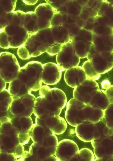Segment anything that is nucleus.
Here are the masks:
<instances>
[{"mask_svg":"<svg viewBox=\"0 0 113 161\" xmlns=\"http://www.w3.org/2000/svg\"><path fill=\"white\" fill-rule=\"evenodd\" d=\"M42 65L33 61L21 68L17 77L9 83L8 90L11 96H21L36 91L42 86Z\"/></svg>","mask_w":113,"mask_h":161,"instance_id":"nucleus-1","label":"nucleus"},{"mask_svg":"<svg viewBox=\"0 0 113 161\" xmlns=\"http://www.w3.org/2000/svg\"><path fill=\"white\" fill-rule=\"evenodd\" d=\"M40 96L36 99L33 113L41 118L58 116L67 103L64 92L57 88L51 89L47 85L42 86L39 89Z\"/></svg>","mask_w":113,"mask_h":161,"instance_id":"nucleus-2","label":"nucleus"},{"mask_svg":"<svg viewBox=\"0 0 113 161\" xmlns=\"http://www.w3.org/2000/svg\"><path fill=\"white\" fill-rule=\"evenodd\" d=\"M10 112L15 116H30L33 113L36 98L30 93L21 96H12Z\"/></svg>","mask_w":113,"mask_h":161,"instance_id":"nucleus-3","label":"nucleus"},{"mask_svg":"<svg viewBox=\"0 0 113 161\" xmlns=\"http://www.w3.org/2000/svg\"><path fill=\"white\" fill-rule=\"evenodd\" d=\"M15 57L11 54H1L0 77L9 83L17 77L20 69Z\"/></svg>","mask_w":113,"mask_h":161,"instance_id":"nucleus-4","label":"nucleus"},{"mask_svg":"<svg viewBox=\"0 0 113 161\" xmlns=\"http://www.w3.org/2000/svg\"><path fill=\"white\" fill-rule=\"evenodd\" d=\"M91 142L96 157L94 161H113V135L99 140H93Z\"/></svg>","mask_w":113,"mask_h":161,"instance_id":"nucleus-5","label":"nucleus"},{"mask_svg":"<svg viewBox=\"0 0 113 161\" xmlns=\"http://www.w3.org/2000/svg\"><path fill=\"white\" fill-rule=\"evenodd\" d=\"M56 59L60 69L64 71L77 66L80 58L76 54L74 46L68 45L61 48L57 53Z\"/></svg>","mask_w":113,"mask_h":161,"instance_id":"nucleus-6","label":"nucleus"},{"mask_svg":"<svg viewBox=\"0 0 113 161\" xmlns=\"http://www.w3.org/2000/svg\"><path fill=\"white\" fill-rule=\"evenodd\" d=\"M99 89V86L95 80L86 79L80 84L74 88L73 97L86 105H89L92 96Z\"/></svg>","mask_w":113,"mask_h":161,"instance_id":"nucleus-7","label":"nucleus"},{"mask_svg":"<svg viewBox=\"0 0 113 161\" xmlns=\"http://www.w3.org/2000/svg\"><path fill=\"white\" fill-rule=\"evenodd\" d=\"M90 61L97 72L105 73L113 67V52H96Z\"/></svg>","mask_w":113,"mask_h":161,"instance_id":"nucleus-8","label":"nucleus"},{"mask_svg":"<svg viewBox=\"0 0 113 161\" xmlns=\"http://www.w3.org/2000/svg\"><path fill=\"white\" fill-rule=\"evenodd\" d=\"M79 150L78 146L74 141L65 139L58 143L55 155L58 161H68Z\"/></svg>","mask_w":113,"mask_h":161,"instance_id":"nucleus-9","label":"nucleus"},{"mask_svg":"<svg viewBox=\"0 0 113 161\" xmlns=\"http://www.w3.org/2000/svg\"><path fill=\"white\" fill-rule=\"evenodd\" d=\"M61 77V71L58 65L49 63L42 65L41 80L46 85H53L57 83Z\"/></svg>","mask_w":113,"mask_h":161,"instance_id":"nucleus-10","label":"nucleus"},{"mask_svg":"<svg viewBox=\"0 0 113 161\" xmlns=\"http://www.w3.org/2000/svg\"><path fill=\"white\" fill-rule=\"evenodd\" d=\"M104 111L86 105L80 110L78 118L79 123L87 122L97 123L104 118Z\"/></svg>","mask_w":113,"mask_h":161,"instance_id":"nucleus-11","label":"nucleus"},{"mask_svg":"<svg viewBox=\"0 0 113 161\" xmlns=\"http://www.w3.org/2000/svg\"><path fill=\"white\" fill-rule=\"evenodd\" d=\"M86 105L74 98L67 102L65 112L66 121L71 126L75 127L79 123L78 117L80 110Z\"/></svg>","mask_w":113,"mask_h":161,"instance_id":"nucleus-12","label":"nucleus"},{"mask_svg":"<svg viewBox=\"0 0 113 161\" xmlns=\"http://www.w3.org/2000/svg\"><path fill=\"white\" fill-rule=\"evenodd\" d=\"M87 79L82 68L77 66L66 70L64 74V79L67 84L75 88Z\"/></svg>","mask_w":113,"mask_h":161,"instance_id":"nucleus-13","label":"nucleus"},{"mask_svg":"<svg viewBox=\"0 0 113 161\" xmlns=\"http://www.w3.org/2000/svg\"><path fill=\"white\" fill-rule=\"evenodd\" d=\"M75 127L77 137L81 141L86 142H91L94 139L97 129L96 124L87 122L80 123Z\"/></svg>","mask_w":113,"mask_h":161,"instance_id":"nucleus-14","label":"nucleus"},{"mask_svg":"<svg viewBox=\"0 0 113 161\" xmlns=\"http://www.w3.org/2000/svg\"><path fill=\"white\" fill-rule=\"evenodd\" d=\"M110 104L105 90L99 89L97 90L92 96L89 105L105 110Z\"/></svg>","mask_w":113,"mask_h":161,"instance_id":"nucleus-15","label":"nucleus"},{"mask_svg":"<svg viewBox=\"0 0 113 161\" xmlns=\"http://www.w3.org/2000/svg\"><path fill=\"white\" fill-rule=\"evenodd\" d=\"M50 123L49 129L54 134L60 135L66 130L67 124L65 120L59 115L49 117Z\"/></svg>","mask_w":113,"mask_h":161,"instance_id":"nucleus-16","label":"nucleus"},{"mask_svg":"<svg viewBox=\"0 0 113 161\" xmlns=\"http://www.w3.org/2000/svg\"><path fill=\"white\" fill-rule=\"evenodd\" d=\"M95 157L94 153L91 150L87 148H83L79 150L71 158L70 161H93Z\"/></svg>","mask_w":113,"mask_h":161,"instance_id":"nucleus-17","label":"nucleus"},{"mask_svg":"<svg viewBox=\"0 0 113 161\" xmlns=\"http://www.w3.org/2000/svg\"><path fill=\"white\" fill-rule=\"evenodd\" d=\"M12 96L8 90L5 89L0 92L1 112H5L9 110L12 101Z\"/></svg>","mask_w":113,"mask_h":161,"instance_id":"nucleus-18","label":"nucleus"},{"mask_svg":"<svg viewBox=\"0 0 113 161\" xmlns=\"http://www.w3.org/2000/svg\"><path fill=\"white\" fill-rule=\"evenodd\" d=\"M82 68L86 74L87 79L96 80L100 77V74L96 71L90 61L85 62L83 65Z\"/></svg>","mask_w":113,"mask_h":161,"instance_id":"nucleus-19","label":"nucleus"},{"mask_svg":"<svg viewBox=\"0 0 113 161\" xmlns=\"http://www.w3.org/2000/svg\"><path fill=\"white\" fill-rule=\"evenodd\" d=\"M104 118L106 126L113 130V103L105 110Z\"/></svg>","mask_w":113,"mask_h":161,"instance_id":"nucleus-20","label":"nucleus"},{"mask_svg":"<svg viewBox=\"0 0 113 161\" xmlns=\"http://www.w3.org/2000/svg\"><path fill=\"white\" fill-rule=\"evenodd\" d=\"M105 92L110 103H113V85L105 90Z\"/></svg>","mask_w":113,"mask_h":161,"instance_id":"nucleus-21","label":"nucleus"},{"mask_svg":"<svg viewBox=\"0 0 113 161\" xmlns=\"http://www.w3.org/2000/svg\"><path fill=\"white\" fill-rule=\"evenodd\" d=\"M102 87L103 89L106 90L109 88L111 85L109 81L108 80H106L102 81Z\"/></svg>","mask_w":113,"mask_h":161,"instance_id":"nucleus-22","label":"nucleus"},{"mask_svg":"<svg viewBox=\"0 0 113 161\" xmlns=\"http://www.w3.org/2000/svg\"><path fill=\"white\" fill-rule=\"evenodd\" d=\"M0 92L5 89L6 87V82L2 78L0 77Z\"/></svg>","mask_w":113,"mask_h":161,"instance_id":"nucleus-23","label":"nucleus"},{"mask_svg":"<svg viewBox=\"0 0 113 161\" xmlns=\"http://www.w3.org/2000/svg\"><path fill=\"white\" fill-rule=\"evenodd\" d=\"M112 160L113 161V155L112 156Z\"/></svg>","mask_w":113,"mask_h":161,"instance_id":"nucleus-24","label":"nucleus"}]
</instances>
